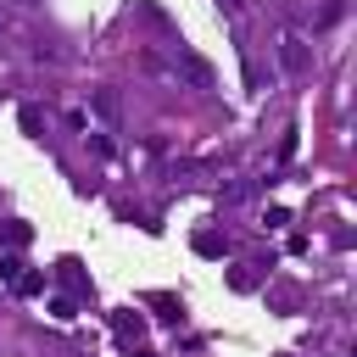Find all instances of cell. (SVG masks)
<instances>
[{"mask_svg": "<svg viewBox=\"0 0 357 357\" xmlns=\"http://www.w3.org/2000/svg\"><path fill=\"white\" fill-rule=\"evenodd\" d=\"M17 290H22V296H39V290H45V273H17Z\"/></svg>", "mask_w": 357, "mask_h": 357, "instance_id": "cell-2", "label": "cell"}, {"mask_svg": "<svg viewBox=\"0 0 357 357\" xmlns=\"http://www.w3.org/2000/svg\"><path fill=\"white\" fill-rule=\"evenodd\" d=\"M279 56H284V67H290V73H301V67H307V50H301V39H284V50H279Z\"/></svg>", "mask_w": 357, "mask_h": 357, "instance_id": "cell-1", "label": "cell"}, {"mask_svg": "<svg viewBox=\"0 0 357 357\" xmlns=\"http://www.w3.org/2000/svg\"><path fill=\"white\" fill-rule=\"evenodd\" d=\"M95 112H100V117H117V95L100 89V95H95Z\"/></svg>", "mask_w": 357, "mask_h": 357, "instance_id": "cell-3", "label": "cell"}, {"mask_svg": "<svg viewBox=\"0 0 357 357\" xmlns=\"http://www.w3.org/2000/svg\"><path fill=\"white\" fill-rule=\"evenodd\" d=\"M223 6H245V0H223Z\"/></svg>", "mask_w": 357, "mask_h": 357, "instance_id": "cell-4", "label": "cell"}]
</instances>
